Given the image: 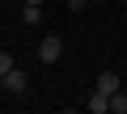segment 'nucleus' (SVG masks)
Returning a JSON list of instances; mask_svg holds the SVG:
<instances>
[{"instance_id": "0eeeda50", "label": "nucleus", "mask_w": 127, "mask_h": 114, "mask_svg": "<svg viewBox=\"0 0 127 114\" xmlns=\"http://www.w3.org/2000/svg\"><path fill=\"white\" fill-rule=\"evenodd\" d=\"M9 68H13V55H9V51H0V76H4Z\"/></svg>"}, {"instance_id": "6e6552de", "label": "nucleus", "mask_w": 127, "mask_h": 114, "mask_svg": "<svg viewBox=\"0 0 127 114\" xmlns=\"http://www.w3.org/2000/svg\"><path fill=\"white\" fill-rule=\"evenodd\" d=\"M68 9H72V13H81V9H89V0H68Z\"/></svg>"}, {"instance_id": "7ed1b4c3", "label": "nucleus", "mask_w": 127, "mask_h": 114, "mask_svg": "<svg viewBox=\"0 0 127 114\" xmlns=\"http://www.w3.org/2000/svg\"><path fill=\"white\" fill-rule=\"evenodd\" d=\"M114 89H123V80H119V72H102V76H97V93H106V97H110Z\"/></svg>"}, {"instance_id": "20e7f679", "label": "nucleus", "mask_w": 127, "mask_h": 114, "mask_svg": "<svg viewBox=\"0 0 127 114\" xmlns=\"http://www.w3.org/2000/svg\"><path fill=\"white\" fill-rule=\"evenodd\" d=\"M85 110H89V114H106V110H110V97H106V93H97V89H93V97H89V101H85Z\"/></svg>"}, {"instance_id": "f257e3e1", "label": "nucleus", "mask_w": 127, "mask_h": 114, "mask_svg": "<svg viewBox=\"0 0 127 114\" xmlns=\"http://www.w3.org/2000/svg\"><path fill=\"white\" fill-rule=\"evenodd\" d=\"M59 55H64V38H59V34H47V38L38 42V59H42V64H59Z\"/></svg>"}, {"instance_id": "f03ea898", "label": "nucleus", "mask_w": 127, "mask_h": 114, "mask_svg": "<svg viewBox=\"0 0 127 114\" xmlns=\"http://www.w3.org/2000/svg\"><path fill=\"white\" fill-rule=\"evenodd\" d=\"M0 85H4L9 93H26V85H30V76H26L21 68H9L4 76H0Z\"/></svg>"}, {"instance_id": "39448f33", "label": "nucleus", "mask_w": 127, "mask_h": 114, "mask_svg": "<svg viewBox=\"0 0 127 114\" xmlns=\"http://www.w3.org/2000/svg\"><path fill=\"white\" fill-rule=\"evenodd\" d=\"M21 21H26V25H38V21H42V4H26V9H21Z\"/></svg>"}, {"instance_id": "423d86ee", "label": "nucleus", "mask_w": 127, "mask_h": 114, "mask_svg": "<svg viewBox=\"0 0 127 114\" xmlns=\"http://www.w3.org/2000/svg\"><path fill=\"white\" fill-rule=\"evenodd\" d=\"M110 110H114V114H127V93H123V89L110 93Z\"/></svg>"}, {"instance_id": "1a4fd4ad", "label": "nucleus", "mask_w": 127, "mask_h": 114, "mask_svg": "<svg viewBox=\"0 0 127 114\" xmlns=\"http://www.w3.org/2000/svg\"><path fill=\"white\" fill-rule=\"evenodd\" d=\"M26 4H42V0H26Z\"/></svg>"}]
</instances>
